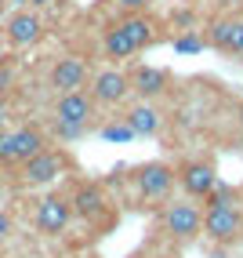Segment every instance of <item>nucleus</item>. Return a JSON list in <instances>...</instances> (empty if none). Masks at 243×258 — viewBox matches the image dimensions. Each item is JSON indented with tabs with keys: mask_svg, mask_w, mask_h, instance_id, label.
<instances>
[{
	"mask_svg": "<svg viewBox=\"0 0 243 258\" xmlns=\"http://www.w3.org/2000/svg\"><path fill=\"white\" fill-rule=\"evenodd\" d=\"M124 185H127L131 208H138V211H160L164 204H171L178 197V167L167 164V160L134 164L124 175Z\"/></svg>",
	"mask_w": 243,
	"mask_h": 258,
	"instance_id": "f257e3e1",
	"label": "nucleus"
},
{
	"mask_svg": "<svg viewBox=\"0 0 243 258\" xmlns=\"http://www.w3.org/2000/svg\"><path fill=\"white\" fill-rule=\"evenodd\" d=\"M203 236L214 244H236L243 236V197L239 185L218 182L203 200Z\"/></svg>",
	"mask_w": 243,
	"mask_h": 258,
	"instance_id": "f03ea898",
	"label": "nucleus"
},
{
	"mask_svg": "<svg viewBox=\"0 0 243 258\" xmlns=\"http://www.w3.org/2000/svg\"><path fill=\"white\" fill-rule=\"evenodd\" d=\"M98 127V106L95 98L84 91H69V95H55L51 106V135L58 142H80L88 131Z\"/></svg>",
	"mask_w": 243,
	"mask_h": 258,
	"instance_id": "7ed1b4c3",
	"label": "nucleus"
},
{
	"mask_svg": "<svg viewBox=\"0 0 243 258\" xmlns=\"http://www.w3.org/2000/svg\"><path fill=\"white\" fill-rule=\"evenodd\" d=\"M65 197H69V208H73V218L84 222L88 229L106 233V229L116 226V218H120L116 200L102 182H76Z\"/></svg>",
	"mask_w": 243,
	"mask_h": 258,
	"instance_id": "20e7f679",
	"label": "nucleus"
},
{
	"mask_svg": "<svg viewBox=\"0 0 243 258\" xmlns=\"http://www.w3.org/2000/svg\"><path fill=\"white\" fill-rule=\"evenodd\" d=\"M160 229L175 244H193L196 236H203V204L193 197H175L160 208Z\"/></svg>",
	"mask_w": 243,
	"mask_h": 258,
	"instance_id": "39448f33",
	"label": "nucleus"
},
{
	"mask_svg": "<svg viewBox=\"0 0 243 258\" xmlns=\"http://www.w3.org/2000/svg\"><path fill=\"white\" fill-rule=\"evenodd\" d=\"M69 167H73L69 153L62 146H47V149L37 153V157H29L26 164L15 167V178H19L22 189H47L51 182H58Z\"/></svg>",
	"mask_w": 243,
	"mask_h": 258,
	"instance_id": "423d86ee",
	"label": "nucleus"
},
{
	"mask_svg": "<svg viewBox=\"0 0 243 258\" xmlns=\"http://www.w3.org/2000/svg\"><path fill=\"white\" fill-rule=\"evenodd\" d=\"M47 131L37 124H19L0 131V167H19L29 157H37L40 149H47Z\"/></svg>",
	"mask_w": 243,
	"mask_h": 258,
	"instance_id": "0eeeda50",
	"label": "nucleus"
},
{
	"mask_svg": "<svg viewBox=\"0 0 243 258\" xmlns=\"http://www.w3.org/2000/svg\"><path fill=\"white\" fill-rule=\"evenodd\" d=\"M88 95L95 98L98 109H120L131 102V84H127V70L124 66H102V70L91 73V84H88Z\"/></svg>",
	"mask_w": 243,
	"mask_h": 258,
	"instance_id": "6e6552de",
	"label": "nucleus"
},
{
	"mask_svg": "<svg viewBox=\"0 0 243 258\" xmlns=\"http://www.w3.org/2000/svg\"><path fill=\"white\" fill-rule=\"evenodd\" d=\"M44 33H47V15L33 11V8H15L0 26V37H4V44L11 51H26L33 44H40Z\"/></svg>",
	"mask_w": 243,
	"mask_h": 258,
	"instance_id": "1a4fd4ad",
	"label": "nucleus"
},
{
	"mask_svg": "<svg viewBox=\"0 0 243 258\" xmlns=\"http://www.w3.org/2000/svg\"><path fill=\"white\" fill-rule=\"evenodd\" d=\"M127 84H131V98L138 102H160L171 95V84H175V77H171V70H164V66H152V62H127Z\"/></svg>",
	"mask_w": 243,
	"mask_h": 258,
	"instance_id": "9d476101",
	"label": "nucleus"
},
{
	"mask_svg": "<svg viewBox=\"0 0 243 258\" xmlns=\"http://www.w3.org/2000/svg\"><path fill=\"white\" fill-rule=\"evenodd\" d=\"M33 229L44 233V236H62L69 226H73V208H69V197L65 193H44L29 211Z\"/></svg>",
	"mask_w": 243,
	"mask_h": 258,
	"instance_id": "9b49d317",
	"label": "nucleus"
},
{
	"mask_svg": "<svg viewBox=\"0 0 243 258\" xmlns=\"http://www.w3.org/2000/svg\"><path fill=\"white\" fill-rule=\"evenodd\" d=\"M218 182L221 178H218L214 157H189V160L178 164V189H182V197H193V200L203 204Z\"/></svg>",
	"mask_w": 243,
	"mask_h": 258,
	"instance_id": "f8f14e48",
	"label": "nucleus"
},
{
	"mask_svg": "<svg viewBox=\"0 0 243 258\" xmlns=\"http://www.w3.org/2000/svg\"><path fill=\"white\" fill-rule=\"evenodd\" d=\"M91 62L84 55H58L55 66L47 70V88L55 95H69V91H84L91 84Z\"/></svg>",
	"mask_w": 243,
	"mask_h": 258,
	"instance_id": "ddd939ff",
	"label": "nucleus"
},
{
	"mask_svg": "<svg viewBox=\"0 0 243 258\" xmlns=\"http://www.w3.org/2000/svg\"><path fill=\"white\" fill-rule=\"evenodd\" d=\"M203 37L211 51L243 62V15H218V19L207 22Z\"/></svg>",
	"mask_w": 243,
	"mask_h": 258,
	"instance_id": "4468645a",
	"label": "nucleus"
},
{
	"mask_svg": "<svg viewBox=\"0 0 243 258\" xmlns=\"http://www.w3.org/2000/svg\"><path fill=\"white\" fill-rule=\"evenodd\" d=\"M116 26L124 29V37L131 40V47H134V55H145V51L164 37V29H160V22L152 19L149 11H138V15H120L116 19Z\"/></svg>",
	"mask_w": 243,
	"mask_h": 258,
	"instance_id": "2eb2a0df",
	"label": "nucleus"
},
{
	"mask_svg": "<svg viewBox=\"0 0 243 258\" xmlns=\"http://www.w3.org/2000/svg\"><path fill=\"white\" fill-rule=\"evenodd\" d=\"M124 120L134 131V139H156L167 127V113L160 109V102H138L134 98V106L124 113Z\"/></svg>",
	"mask_w": 243,
	"mask_h": 258,
	"instance_id": "dca6fc26",
	"label": "nucleus"
},
{
	"mask_svg": "<svg viewBox=\"0 0 243 258\" xmlns=\"http://www.w3.org/2000/svg\"><path fill=\"white\" fill-rule=\"evenodd\" d=\"M98 51H102V58H106L109 66H127V62H134V58H138V55H134V47H131V40L124 37V29H120L116 22H109V26H106Z\"/></svg>",
	"mask_w": 243,
	"mask_h": 258,
	"instance_id": "f3484780",
	"label": "nucleus"
},
{
	"mask_svg": "<svg viewBox=\"0 0 243 258\" xmlns=\"http://www.w3.org/2000/svg\"><path fill=\"white\" fill-rule=\"evenodd\" d=\"M98 135H102L106 142H116V146H124V142H134V131L127 127V120H124V116H109L106 124L98 127Z\"/></svg>",
	"mask_w": 243,
	"mask_h": 258,
	"instance_id": "a211bd4d",
	"label": "nucleus"
},
{
	"mask_svg": "<svg viewBox=\"0 0 243 258\" xmlns=\"http://www.w3.org/2000/svg\"><path fill=\"white\" fill-rule=\"evenodd\" d=\"M175 51L178 55H200V51H207V37L200 29H182L175 37Z\"/></svg>",
	"mask_w": 243,
	"mask_h": 258,
	"instance_id": "6ab92c4d",
	"label": "nucleus"
},
{
	"mask_svg": "<svg viewBox=\"0 0 243 258\" xmlns=\"http://www.w3.org/2000/svg\"><path fill=\"white\" fill-rule=\"evenodd\" d=\"M109 4H113L120 15H138V11H149L152 0H109Z\"/></svg>",
	"mask_w": 243,
	"mask_h": 258,
	"instance_id": "aec40b11",
	"label": "nucleus"
},
{
	"mask_svg": "<svg viewBox=\"0 0 243 258\" xmlns=\"http://www.w3.org/2000/svg\"><path fill=\"white\" fill-rule=\"evenodd\" d=\"M65 0H26V8H33V11H40V15H47V11H55V8H62Z\"/></svg>",
	"mask_w": 243,
	"mask_h": 258,
	"instance_id": "412c9836",
	"label": "nucleus"
},
{
	"mask_svg": "<svg viewBox=\"0 0 243 258\" xmlns=\"http://www.w3.org/2000/svg\"><path fill=\"white\" fill-rule=\"evenodd\" d=\"M11 229H15V222H11V215L8 211H0V244L11 236Z\"/></svg>",
	"mask_w": 243,
	"mask_h": 258,
	"instance_id": "4be33fe9",
	"label": "nucleus"
},
{
	"mask_svg": "<svg viewBox=\"0 0 243 258\" xmlns=\"http://www.w3.org/2000/svg\"><path fill=\"white\" fill-rule=\"evenodd\" d=\"M4 127H8V113H4V109H0V131H4Z\"/></svg>",
	"mask_w": 243,
	"mask_h": 258,
	"instance_id": "5701e85b",
	"label": "nucleus"
},
{
	"mask_svg": "<svg viewBox=\"0 0 243 258\" xmlns=\"http://www.w3.org/2000/svg\"><path fill=\"white\" fill-rule=\"evenodd\" d=\"M11 4H15V8H26V0H11Z\"/></svg>",
	"mask_w": 243,
	"mask_h": 258,
	"instance_id": "b1692460",
	"label": "nucleus"
},
{
	"mask_svg": "<svg viewBox=\"0 0 243 258\" xmlns=\"http://www.w3.org/2000/svg\"><path fill=\"white\" fill-rule=\"evenodd\" d=\"M8 4H11V0H0V11H4V8H8Z\"/></svg>",
	"mask_w": 243,
	"mask_h": 258,
	"instance_id": "393cba45",
	"label": "nucleus"
},
{
	"mask_svg": "<svg viewBox=\"0 0 243 258\" xmlns=\"http://www.w3.org/2000/svg\"><path fill=\"white\" fill-rule=\"evenodd\" d=\"M127 258H145V254H142V251H138V254H127Z\"/></svg>",
	"mask_w": 243,
	"mask_h": 258,
	"instance_id": "a878e982",
	"label": "nucleus"
},
{
	"mask_svg": "<svg viewBox=\"0 0 243 258\" xmlns=\"http://www.w3.org/2000/svg\"><path fill=\"white\" fill-rule=\"evenodd\" d=\"M239 197H243V182H239Z\"/></svg>",
	"mask_w": 243,
	"mask_h": 258,
	"instance_id": "bb28decb",
	"label": "nucleus"
},
{
	"mask_svg": "<svg viewBox=\"0 0 243 258\" xmlns=\"http://www.w3.org/2000/svg\"><path fill=\"white\" fill-rule=\"evenodd\" d=\"M95 258H102V254H95Z\"/></svg>",
	"mask_w": 243,
	"mask_h": 258,
	"instance_id": "cd10ccee",
	"label": "nucleus"
}]
</instances>
